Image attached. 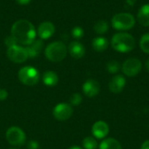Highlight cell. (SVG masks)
Wrapping results in <instances>:
<instances>
[{
    "label": "cell",
    "instance_id": "obj_21",
    "mask_svg": "<svg viewBox=\"0 0 149 149\" xmlns=\"http://www.w3.org/2000/svg\"><path fill=\"white\" fill-rule=\"evenodd\" d=\"M83 147L85 149H96L98 148V143L93 137H86L82 141Z\"/></svg>",
    "mask_w": 149,
    "mask_h": 149
},
{
    "label": "cell",
    "instance_id": "obj_17",
    "mask_svg": "<svg viewBox=\"0 0 149 149\" xmlns=\"http://www.w3.org/2000/svg\"><path fill=\"white\" fill-rule=\"evenodd\" d=\"M92 45H93V48L96 52H104L107 49L108 41L104 37H97V38H93V40L92 42Z\"/></svg>",
    "mask_w": 149,
    "mask_h": 149
},
{
    "label": "cell",
    "instance_id": "obj_23",
    "mask_svg": "<svg viewBox=\"0 0 149 149\" xmlns=\"http://www.w3.org/2000/svg\"><path fill=\"white\" fill-rule=\"evenodd\" d=\"M107 70L112 74L117 73L120 70V64L116 60H111L107 65Z\"/></svg>",
    "mask_w": 149,
    "mask_h": 149
},
{
    "label": "cell",
    "instance_id": "obj_34",
    "mask_svg": "<svg viewBox=\"0 0 149 149\" xmlns=\"http://www.w3.org/2000/svg\"><path fill=\"white\" fill-rule=\"evenodd\" d=\"M10 149H19V148H10Z\"/></svg>",
    "mask_w": 149,
    "mask_h": 149
},
{
    "label": "cell",
    "instance_id": "obj_13",
    "mask_svg": "<svg viewBox=\"0 0 149 149\" xmlns=\"http://www.w3.org/2000/svg\"><path fill=\"white\" fill-rule=\"evenodd\" d=\"M55 32V25L52 22H43L38 27V34L40 38L47 39Z\"/></svg>",
    "mask_w": 149,
    "mask_h": 149
},
{
    "label": "cell",
    "instance_id": "obj_20",
    "mask_svg": "<svg viewBox=\"0 0 149 149\" xmlns=\"http://www.w3.org/2000/svg\"><path fill=\"white\" fill-rule=\"evenodd\" d=\"M93 30L97 34H104L108 31V24L105 20H99L98 22L95 23Z\"/></svg>",
    "mask_w": 149,
    "mask_h": 149
},
{
    "label": "cell",
    "instance_id": "obj_32",
    "mask_svg": "<svg viewBox=\"0 0 149 149\" xmlns=\"http://www.w3.org/2000/svg\"><path fill=\"white\" fill-rule=\"evenodd\" d=\"M145 66H146L147 71L149 72V58L147 59V61H146V63H145Z\"/></svg>",
    "mask_w": 149,
    "mask_h": 149
},
{
    "label": "cell",
    "instance_id": "obj_15",
    "mask_svg": "<svg viewBox=\"0 0 149 149\" xmlns=\"http://www.w3.org/2000/svg\"><path fill=\"white\" fill-rule=\"evenodd\" d=\"M68 51L71 54V56L74 58H81L85 53H86V49L85 46L79 43V41H72L70 43L68 46Z\"/></svg>",
    "mask_w": 149,
    "mask_h": 149
},
{
    "label": "cell",
    "instance_id": "obj_19",
    "mask_svg": "<svg viewBox=\"0 0 149 149\" xmlns=\"http://www.w3.org/2000/svg\"><path fill=\"white\" fill-rule=\"evenodd\" d=\"M100 149H122V146L117 140L108 138L100 144Z\"/></svg>",
    "mask_w": 149,
    "mask_h": 149
},
{
    "label": "cell",
    "instance_id": "obj_29",
    "mask_svg": "<svg viewBox=\"0 0 149 149\" xmlns=\"http://www.w3.org/2000/svg\"><path fill=\"white\" fill-rule=\"evenodd\" d=\"M15 1L20 5H25V4H28L31 0H15Z\"/></svg>",
    "mask_w": 149,
    "mask_h": 149
},
{
    "label": "cell",
    "instance_id": "obj_30",
    "mask_svg": "<svg viewBox=\"0 0 149 149\" xmlns=\"http://www.w3.org/2000/svg\"><path fill=\"white\" fill-rule=\"evenodd\" d=\"M141 149H149V140L144 141V142L142 143Z\"/></svg>",
    "mask_w": 149,
    "mask_h": 149
},
{
    "label": "cell",
    "instance_id": "obj_7",
    "mask_svg": "<svg viewBox=\"0 0 149 149\" xmlns=\"http://www.w3.org/2000/svg\"><path fill=\"white\" fill-rule=\"evenodd\" d=\"M142 68L141 61L136 58H130L127 59L122 65V72L128 77H134L140 73Z\"/></svg>",
    "mask_w": 149,
    "mask_h": 149
},
{
    "label": "cell",
    "instance_id": "obj_26",
    "mask_svg": "<svg viewBox=\"0 0 149 149\" xmlns=\"http://www.w3.org/2000/svg\"><path fill=\"white\" fill-rule=\"evenodd\" d=\"M4 43H5V45H6V46H7L8 48H9V47H11V46H13V45H17L18 44V43L17 42V40L15 39V38H14L12 35L7 37V38H5Z\"/></svg>",
    "mask_w": 149,
    "mask_h": 149
},
{
    "label": "cell",
    "instance_id": "obj_8",
    "mask_svg": "<svg viewBox=\"0 0 149 149\" xmlns=\"http://www.w3.org/2000/svg\"><path fill=\"white\" fill-rule=\"evenodd\" d=\"M7 56L14 63H24L28 58V54L25 47L19 46L18 45H13L7 49Z\"/></svg>",
    "mask_w": 149,
    "mask_h": 149
},
{
    "label": "cell",
    "instance_id": "obj_12",
    "mask_svg": "<svg viewBox=\"0 0 149 149\" xmlns=\"http://www.w3.org/2000/svg\"><path fill=\"white\" fill-rule=\"evenodd\" d=\"M126 79L122 75H115L109 82V90L113 93H120L126 86Z\"/></svg>",
    "mask_w": 149,
    "mask_h": 149
},
{
    "label": "cell",
    "instance_id": "obj_2",
    "mask_svg": "<svg viewBox=\"0 0 149 149\" xmlns=\"http://www.w3.org/2000/svg\"><path fill=\"white\" fill-rule=\"evenodd\" d=\"M111 45L119 52H129L135 47V39L127 32H119L113 36Z\"/></svg>",
    "mask_w": 149,
    "mask_h": 149
},
{
    "label": "cell",
    "instance_id": "obj_31",
    "mask_svg": "<svg viewBox=\"0 0 149 149\" xmlns=\"http://www.w3.org/2000/svg\"><path fill=\"white\" fill-rule=\"evenodd\" d=\"M136 1H137V0H126L127 3L128 5H130V6H134V5L135 4Z\"/></svg>",
    "mask_w": 149,
    "mask_h": 149
},
{
    "label": "cell",
    "instance_id": "obj_28",
    "mask_svg": "<svg viewBox=\"0 0 149 149\" xmlns=\"http://www.w3.org/2000/svg\"><path fill=\"white\" fill-rule=\"evenodd\" d=\"M8 97V92L4 89H0V100H4Z\"/></svg>",
    "mask_w": 149,
    "mask_h": 149
},
{
    "label": "cell",
    "instance_id": "obj_6",
    "mask_svg": "<svg viewBox=\"0 0 149 149\" xmlns=\"http://www.w3.org/2000/svg\"><path fill=\"white\" fill-rule=\"evenodd\" d=\"M7 141L13 146H21L26 141V136L24 131L18 127H11L6 132Z\"/></svg>",
    "mask_w": 149,
    "mask_h": 149
},
{
    "label": "cell",
    "instance_id": "obj_22",
    "mask_svg": "<svg viewBox=\"0 0 149 149\" xmlns=\"http://www.w3.org/2000/svg\"><path fill=\"white\" fill-rule=\"evenodd\" d=\"M140 47L145 52L149 54V33L144 34L140 40Z\"/></svg>",
    "mask_w": 149,
    "mask_h": 149
},
{
    "label": "cell",
    "instance_id": "obj_4",
    "mask_svg": "<svg viewBox=\"0 0 149 149\" xmlns=\"http://www.w3.org/2000/svg\"><path fill=\"white\" fill-rule=\"evenodd\" d=\"M135 24V18L130 13L120 12L115 14L112 18V25L115 30L127 31Z\"/></svg>",
    "mask_w": 149,
    "mask_h": 149
},
{
    "label": "cell",
    "instance_id": "obj_14",
    "mask_svg": "<svg viewBox=\"0 0 149 149\" xmlns=\"http://www.w3.org/2000/svg\"><path fill=\"white\" fill-rule=\"evenodd\" d=\"M44 47V43L41 39H35L31 44L26 45L25 50L28 54V58H35L38 57L42 52Z\"/></svg>",
    "mask_w": 149,
    "mask_h": 149
},
{
    "label": "cell",
    "instance_id": "obj_11",
    "mask_svg": "<svg viewBox=\"0 0 149 149\" xmlns=\"http://www.w3.org/2000/svg\"><path fill=\"white\" fill-rule=\"evenodd\" d=\"M82 89H83V93H85V95L92 98L99 94L100 91V83L96 81L95 79H87L84 83Z\"/></svg>",
    "mask_w": 149,
    "mask_h": 149
},
{
    "label": "cell",
    "instance_id": "obj_18",
    "mask_svg": "<svg viewBox=\"0 0 149 149\" xmlns=\"http://www.w3.org/2000/svg\"><path fill=\"white\" fill-rule=\"evenodd\" d=\"M43 82L47 86H54L58 82V77L56 72L52 71H46L43 74Z\"/></svg>",
    "mask_w": 149,
    "mask_h": 149
},
{
    "label": "cell",
    "instance_id": "obj_9",
    "mask_svg": "<svg viewBox=\"0 0 149 149\" xmlns=\"http://www.w3.org/2000/svg\"><path fill=\"white\" fill-rule=\"evenodd\" d=\"M72 107L66 103H60L57 105L53 109V116L59 121H65L71 118L72 115Z\"/></svg>",
    "mask_w": 149,
    "mask_h": 149
},
{
    "label": "cell",
    "instance_id": "obj_33",
    "mask_svg": "<svg viewBox=\"0 0 149 149\" xmlns=\"http://www.w3.org/2000/svg\"><path fill=\"white\" fill-rule=\"evenodd\" d=\"M68 149H82L80 147H78V146H73V147H71L70 148Z\"/></svg>",
    "mask_w": 149,
    "mask_h": 149
},
{
    "label": "cell",
    "instance_id": "obj_10",
    "mask_svg": "<svg viewBox=\"0 0 149 149\" xmlns=\"http://www.w3.org/2000/svg\"><path fill=\"white\" fill-rule=\"evenodd\" d=\"M93 135L97 139H104L109 133V126L103 120L96 121L92 127Z\"/></svg>",
    "mask_w": 149,
    "mask_h": 149
},
{
    "label": "cell",
    "instance_id": "obj_16",
    "mask_svg": "<svg viewBox=\"0 0 149 149\" xmlns=\"http://www.w3.org/2000/svg\"><path fill=\"white\" fill-rule=\"evenodd\" d=\"M137 20L142 26H149V3H146L140 8Z\"/></svg>",
    "mask_w": 149,
    "mask_h": 149
},
{
    "label": "cell",
    "instance_id": "obj_5",
    "mask_svg": "<svg viewBox=\"0 0 149 149\" xmlns=\"http://www.w3.org/2000/svg\"><path fill=\"white\" fill-rule=\"evenodd\" d=\"M19 80L26 86H34L38 84L40 79L38 71L32 66H24L18 72Z\"/></svg>",
    "mask_w": 149,
    "mask_h": 149
},
{
    "label": "cell",
    "instance_id": "obj_27",
    "mask_svg": "<svg viewBox=\"0 0 149 149\" xmlns=\"http://www.w3.org/2000/svg\"><path fill=\"white\" fill-rule=\"evenodd\" d=\"M26 147L28 149H39V144L36 141H28Z\"/></svg>",
    "mask_w": 149,
    "mask_h": 149
},
{
    "label": "cell",
    "instance_id": "obj_24",
    "mask_svg": "<svg viewBox=\"0 0 149 149\" xmlns=\"http://www.w3.org/2000/svg\"><path fill=\"white\" fill-rule=\"evenodd\" d=\"M72 35L74 38L79 39L84 36V30L80 26H75L72 30Z\"/></svg>",
    "mask_w": 149,
    "mask_h": 149
},
{
    "label": "cell",
    "instance_id": "obj_25",
    "mask_svg": "<svg viewBox=\"0 0 149 149\" xmlns=\"http://www.w3.org/2000/svg\"><path fill=\"white\" fill-rule=\"evenodd\" d=\"M70 102L72 106H79L82 102V96L79 93H73L70 97Z\"/></svg>",
    "mask_w": 149,
    "mask_h": 149
},
{
    "label": "cell",
    "instance_id": "obj_1",
    "mask_svg": "<svg viewBox=\"0 0 149 149\" xmlns=\"http://www.w3.org/2000/svg\"><path fill=\"white\" fill-rule=\"evenodd\" d=\"M10 32L17 42L24 45H29L36 38L34 25L26 19H19L16 21L11 26Z\"/></svg>",
    "mask_w": 149,
    "mask_h": 149
},
{
    "label": "cell",
    "instance_id": "obj_3",
    "mask_svg": "<svg viewBox=\"0 0 149 149\" xmlns=\"http://www.w3.org/2000/svg\"><path fill=\"white\" fill-rule=\"evenodd\" d=\"M45 54L50 61L60 62L66 57L67 48L63 42L55 41L46 46Z\"/></svg>",
    "mask_w": 149,
    "mask_h": 149
}]
</instances>
